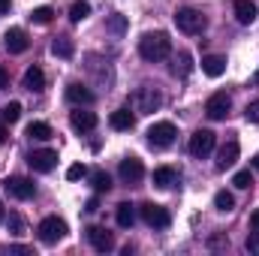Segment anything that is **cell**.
Here are the masks:
<instances>
[{
    "instance_id": "cell-6",
    "label": "cell",
    "mask_w": 259,
    "mask_h": 256,
    "mask_svg": "<svg viewBox=\"0 0 259 256\" xmlns=\"http://www.w3.org/2000/svg\"><path fill=\"white\" fill-rule=\"evenodd\" d=\"M214 142H217V136H214L211 130H196L193 136H190V145H187V151L193 154L196 160H205V157L214 151Z\"/></svg>"
},
{
    "instance_id": "cell-36",
    "label": "cell",
    "mask_w": 259,
    "mask_h": 256,
    "mask_svg": "<svg viewBox=\"0 0 259 256\" xmlns=\"http://www.w3.org/2000/svg\"><path fill=\"white\" fill-rule=\"evenodd\" d=\"M247 250H250V253H259V238H256V235H250V238H247Z\"/></svg>"
},
{
    "instance_id": "cell-37",
    "label": "cell",
    "mask_w": 259,
    "mask_h": 256,
    "mask_svg": "<svg viewBox=\"0 0 259 256\" xmlns=\"http://www.w3.org/2000/svg\"><path fill=\"white\" fill-rule=\"evenodd\" d=\"M250 226H253V232H259V208L250 214Z\"/></svg>"
},
{
    "instance_id": "cell-21",
    "label": "cell",
    "mask_w": 259,
    "mask_h": 256,
    "mask_svg": "<svg viewBox=\"0 0 259 256\" xmlns=\"http://www.w3.org/2000/svg\"><path fill=\"white\" fill-rule=\"evenodd\" d=\"M109 124H112V130H118V133H124V130H133V124H136V118L130 115L127 109H118V112H112V118H109Z\"/></svg>"
},
{
    "instance_id": "cell-19",
    "label": "cell",
    "mask_w": 259,
    "mask_h": 256,
    "mask_svg": "<svg viewBox=\"0 0 259 256\" xmlns=\"http://www.w3.org/2000/svg\"><path fill=\"white\" fill-rule=\"evenodd\" d=\"M151 181H154V187L166 190V187H172V184H175V169H172V166H160V169H154Z\"/></svg>"
},
{
    "instance_id": "cell-29",
    "label": "cell",
    "mask_w": 259,
    "mask_h": 256,
    "mask_svg": "<svg viewBox=\"0 0 259 256\" xmlns=\"http://www.w3.org/2000/svg\"><path fill=\"white\" fill-rule=\"evenodd\" d=\"M88 15H91V6H88L84 0H78V3H72V6H69V21H72V24L84 21Z\"/></svg>"
},
{
    "instance_id": "cell-42",
    "label": "cell",
    "mask_w": 259,
    "mask_h": 256,
    "mask_svg": "<svg viewBox=\"0 0 259 256\" xmlns=\"http://www.w3.org/2000/svg\"><path fill=\"white\" fill-rule=\"evenodd\" d=\"M253 169H256V172H259V154H256V157H253Z\"/></svg>"
},
{
    "instance_id": "cell-17",
    "label": "cell",
    "mask_w": 259,
    "mask_h": 256,
    "mask_svg": "<svg viewBox=\"0 0 259 256\" xmlns=\"http://www.w3.org/2000/svg\"><path fill=\"white\" fill-rule=\"evenodd\" d=\"M66 100L75 103V106H91V103H94V94H91L84 84L72 81V84H66Z\"/></svg>"
},
{
    "instance_id": "cell-33",
    "label": "cell",
    "mask_w": 259,
    "mask_h": 256,
    "mask_svg": "<svg viewBox=\"0 0 259 256\" xmlns=\"http://www.w3.org/2000/svg\"><path fill=\"white\" fill-rule=\"evenodd\" d=\"M88 175V169L81 166V163H72L69 169H66V181H78V178H84Z\"/></svg>"
},
{
    "instance_id": "cell-7",
    "label": "cell",
    "mask_w": 259,
    "mask_h": 256,
    "mask_svg": "<svg viewBox=\"0 0 259 256\" xmlns=\"http://www.w3.org/2000/svg\"><path fill=\"white\" fill-rule=\"evenodd\" d=\"M229 109H232V97H229L226 91L211 94V97H208V103H205V115H208L211 121H223V118L229 115Z\"/></svg>"
},
{
    "instance_id": "cell-14",
    "label": "cell",
    "mask_w": 259,
    "mask_h": 256,
    "mask_svg": "<svg viewBox=\"0 0 259 256\" xmlns=\"http://www.w3.org/2000/svg\"><path fill=\"white\" fill-rule=\"evenodd\" d=\"M238 154H241V148H238V142H226V145L220 148V154H217V169H220V172H226V169H232V166L238 163Z\"/></svg>"
},
{
    "instance_id": "cell-5",
    "label": "cell",
    "mask_w": 259,
    "mask_h": 256,
    "mask_svg": "<svg viewBox=\"0 0 259 256\" xmlns=\"http://www.w3.org/2000/svg\"><path fill=\"white\" fill-rule=\"evenodd\" d=\"M139 214H142V220H145L151 229H169V223H172L169 211H166L163 205H154V202H145V205L139 208Z\"/></svg>"
},
{
    "instance_id": "cell-15",
    "label": "cell",
    "mask_w": 259,
    "mask_h": 256,
    "mask_svg": "<svg viewBox=\"0 0 259 256\" xmlns=\"http://www.w3.org/2000/svg\"><path fill=\"white\" fill-rule=\"evenodd\" d=\"M232 9H235V18H238V24H253L259 18V9L253 0H235L232 3Z\"/></svg>"
},
{
    "instance_id": "cell-41",
    "label": "cell",
    "mask_w": 259,
    "mask_h": 256,
    "mask_svg": "<svg viewBox=\"0 0 259 256\" xmlns=\"http://www.w3.org/2000/svg\"><path fill=\"white\" fill-rule=\"evenodd\" d=\"M9 6H12L9 0H0V15H6V12H9Z\"/></svg>"
},
{
    "instance_id": "cell-27",
    "label": "cell",
    "mask_w": 259,
    "mask_h": 256,
    "mask_svg": "<svg viewBox=\"0 0 259 256\" xmlns=\"http://www.w3.org/2000/svg\"><path fill=\"white\" fill-rule=\"evenodd\" d=\"M214 208H217V211H223V214H226V211H232V208H235V196H232L229 190H220L217 196H214Z\"/></svg>"
},
{
    "instance_id": "cell-26",
    "label": "cell",
    "mask_w": 259,
    "mask_h": 256,
    "mask_svg": "<svg viewBox=\"0 0 259 256\" xmlns=\"http://www.w3.org/2000/svg\"><path fill=\"white\" fill-rule=\"evenodd\" d=\"M27 136H30V139H39V142H46V139H52L55 133H52V127H49L46 121H33V124H27Z\"/></svg>"
},
{
    "instance_id": "cell-38",
    "label": "cell",
    "mask_w": 259,
    "mask_h": 256,
    "mask_svg": "<svg viewBox=\"0 0 259 256\" xmlns=\"http://www.w3.org/2000/svg\"><path fill=\"white\" fill-rule=\"evenodd\" d=\"M100 208V199H88V205H84V211H97Z\"/></svg>"
},
{
    "instance_id": "cell-2",
    "label": "cell",
    "mask_w": 259,
    "mask_h": 256,
    "mask_svg": "<svg viewBox=\"0 0 259 256\" xmlns=\"http://www.w3.org/2000/svg\"><path fill=\"white\" fill-rule=\"evenodd\" d=\"M175 24H178V30L181 33H187V36H199L202 30H205V15L193 9V6H181L178 12H175Z\"/></svg>"
},
{
    "instance_id": "cell-30",
    "label": "cell",
    "mask_w": 259,
    "mask_h": 256,
    "mask_svg": "<svg viewBox=\"0 0 259 256\" xmlns=\"http://www.w3.org/2000/svg\"><path fill=\"white\" fill-rule=\"evenodd\" d=\"M52 18H55V9H52V6H36V9L30 12V21H33V24H49Z\"/></svg>"
},
{
    "instance_id": "cell-44",
    "label": "cell",
    "mask_w": 259,
    "mask_h": 256,
    "mask_svg": "<svg viewBox=\"0 0 259 256\" xmlns=\"http://www.w3.org/2000/svg\"><path fill=\"white\" fill-rule=\"evenodd\" d=\"M256 84H259V72H256Z\"/></svg>"
},
{
    "instance_id": "cell-13",
    "label": "cell",
    "mask_w": 259,
    "mask_h": 256,
    "mask_svg": "<svg viewBox=\"0 0 259 256\" xmlns=\"http://www.w3.org/2000/svg\"><path fill=\"white\" fill-rule=\"evenodd\" d=\"M118 172H121V178H124L127 184H139V181L145 178V166H142V160H136V157H127V160H121Z\"/></svg>"
},
{
    "instance_id": "cell-43",
    "label": "cell",
    "mask_w": 259,
    "mask_h": 256,
    "mask_svg": "<svg viewBox=\"0 0 259 256\" xmlns=\"http://www.w3.org/2000/svg\"><path fill=\"white\" fill-rule=\"evenodd\" d=\"M0 223H3V202H0Z\"/></svg>"
},
{
    "instance_id": "cell-1",
    "label": "cell",
    "mask_w": 259,
    "mask_h": 256,
    "mask_svg": "<svg viewBox=\"0 0 259 256\" xmlns=\"http://www.w3.org/2000/svg\"><path fill=\"white\" fill-rule=\"evenodd\" d=\"M139 55L145 58V61H151V64H157V61H166L169 55H172V39L166 36V33H145L142 39H139Z\"/></svg>"
},
{
    "instance_id": "cell-3",
    "label": "cell",
    "mask_w": 259,
    "mask_h": 256,
    "mask_svg": "<svg viewBox=\"0 0 259 256\" xmlns=\"http://www.w3.org/2000/svg\"><path fill=\"white\" fill-rule=\"evenodd\" d=\"M133 106H136V112H142V115L157 112V109L163 106V94H160L157 88L145 84V88H139V91L133 94Z\"/></svg>"
},
{
    "instance_id": "cell-40",
    "label": "cell",
    "mask_w": 259,
    "mask_h": 256,
    "mask_svg": "<svg viewBox=\"0 0 259 256\" xmlns=\"http://www.w3.org/2000/svg\"><path fill=\"white\" fill-rule=\"evenodd\" d=\"M3 142H6V121L0 118V145H3Z\"/></svg>"
},
{
    "instance_id": "cell-28",
    "label": "cell",
    "mask_w": 259,
    "mask_h": 256,
    "mask_svg": "<svg viewBox=\"0 0 259 256\" xmlns=\"http://www.w3.org/2000/svg\"><path fill=\"white\" fill-rule=\"evenodd\" d=\"M91 187L97 193H109L112 190V178L106 172H91Z\"/></svg>"
},
{
    "instance_id": "cell-31",
    "label": "cell",
    "mask_w": 259,
    "mask_h": 256,
    "mask_svg": "<svg viewBox=\"0 0 259 256\" xmlns=\"http://www.w3.org/2000/svg\"><path fill=\"white\" fill-rule=\"evenodd\" d=\"M0 118H3L6 124H15V121L21 118V103H6L3 112H0Z\"/></svg>"
},
{
    "instance_id": "cell-16",
    "label": "cell",
    "mask_w": 259,
    "mask_h": 256,
    "mask_svg": "<svg viewBox=\"0 0 259 256\" xmlns=\"http://www.w3.org/2000/svg\"><path fill=\"white\" fill-rule=\"evenodd\" d=\"M69 124H72L75 133H91V130L97 127V115H94V112L75 109V112H69Z\"/></svg>"
},
{
    "instance_id": "cell-9",
    "label": "cell",
    "mask_w": 259,
    "mask_h": 256,
    "mask_svg": "<svg viewBox=\"0 0 259 256\" xmlns=\"http://www.w3.org/2000/svg\"><path fill=\"white\" fill-rule=\"evenodd\" d=\"M27 163H30V169H33V172H52V169L58 166V151H52V148L30 151Z\"/></svg>"
},
{
    "instance_id": "cell-32",
    "label": "cell",
    "mask_w": 259,
    "mask_h": 256,
    "mask_svg": "<svg viewBox=\"0 0 259 256\" xmlns=\"http://www.w3.org/2000/svg\"><path fill=\"white\" fill-rule=\"evenodd\" d=\"M232 184H235L238 190H247V187L253 184V175H250V169H241V172H235V178H232Z\"/></svg>"
},
{
    "instance_id": "cell-35",
    "label": "cell",
    "mask_w": 259,
    "mask_h": 256,
    "mask_svg": "<svg viewBox=\"0 0 259 256\" xmlns=\"http://www.w3.org/2000/svg\"><path fill=\"white\" fill-rule=\"evenodd\" d=\"M244 118H247L250 124H259V100H253V103L247 106V112H244Z\"/></svg>"
},
{
    "instance_id": "cell-12",
    "label": "cell",
    "mask_w": 259,
    "mask_h": 256,
    "mask_svg": "<svg viewBox=\"0 0 259 256\" xmlns=\"http://www.w3.org/2000/svg\"><path fill=\"white\" fill-rule=\"evenodd\" d=\"M3 46H6V52H9V55H21V52H27L30 39H27V33H24L21 27H12V30H6Z\"/></svg>"
},
{
    "instance_id": "cell-24",
    "label": "cell",
    "mask_w": 259,
    "mask_h": 256,
    "mask_svg": "<svg viewBox=\"0 0 259 256\" xmlns=\"http://www.w3.org/2000/svg\"><path fill=\"white\" fill-rule=\"evenodd\" d=\"M106 30H109L112 36H124V33H127V15H121V12L109 15V18H106Z\"/></svg>"
},
{
    "instance_id": "cell-39",
    "label": "cell",
    "mask_w": 259,
    "mask_h": 256,
    "mask_svg": "<svg viewBox=\"0 0 259 256\" xmlns=\"http://www.w3.org/2000/svg\"><path fill=\"white\" fill-rule=\"evenodd\" d=\"M6 84H9V75H6V69H3V66H0V91H3V88H6Z\"/></svg>"
},
{
    "instance_id": "cell-25",
    "label": "cell",
    "mask_w": 259,
    "mask_h": 256,
    "mask_svg": "<svg viewBox=\"0 0 259 256\" xmlns=\"http://www.w3.org/2000/svg\"><path fill=\"white\" fill-rule=\"evenodd\" d=\"M190 69H193V58H190V52H178L175 55V66H172V72L175 75H190Z\"/></svg>"
},
{
    "instance_id": "cell-8",
    "label": "cell",
    "mask_w": 259,
    "mask_h": 256,
    "mask_svg": "<svg viewBox=\"0 0 259 256\" xmlns=\"http://www.w3.org/2000/svg\"><path fill=\"white\" fill-rule=\"evenodd\" d=\"M175 136H178L175 124L160 121V124H154V127L148 130V145H151V148H169V145L175 142Z\"/></svg>"
},
{
    "instance_id": "cell-34",
    "label": "cell",
    "mask_w": 259,
    "mask_h": 256,
    "mask_svg": "<svg viewBox=\"0 0 259 256\" xmlns=\"http://www.w3.org/2000/svg\"><path fill=\"white\" fill-rule=\"evenodd\" d=\"M9 232H12V235H21V232H24V220H21L18 214H9Z\"/></svg>"
},
{
    "instance_id": "cell-20",
    "label": "cell",
    "mask_w": 259,
    "mask_h": 256,
    "mask_svg": "<svg viewBox=\"0 0 259 256\" xmlns=\"http://www.w3.org/2000/svg\"><path fill=\"white\" fill-rule=\"evenodd\" d=\"M24 88H27V91H42V88H46V72H42L39 66H30V69L24 72Z\"/></svg>"
},
{
    "instance_id": "cell-11",
    "label": "cell",
    "mask_w": 259,
    "mask_h": 256,
    "mask_svg": "<svg viewBox=\"0 0 259 256\" xmlns=\"http://www.w3.org/2000/svg\"><path fill=\"white\" fill-rule=\"evenodd\" d=\"M88 241H91V247H94L97 253L115 250V235H112L109 229H103V226H91V229H88Z\"/></svg>"
},
{
    "instance_id": "cell-4",
    "label": "cell",
    "mask_w": 259,
    "mask_h": 256,
    "mask_svg": "<svg viewBox=\"0 0 259 256\" xmlns=\"http://www.w3.org/2000/svg\"><path fill=\"white\" fill-rule=\"evenodd\" d=\"M36 235H39L42 244H58V241L66 235V223L61 220V217H46V220L36 226Z\"/></svg>"
},
{
    "instance_id": "cell-22",
    "label": "cell",
    "mask_w": 259,
    "mask_h": 256,
    "mask_svg": "<svg viewBox=\"0 0 259 256\" xmlns=\"http://www.w3.org/2000/svg\"><path fill=\"white\" fill-rule=\"evenodd\" d=\"M52 55H58V58L69 61V58L75 55V46H72V39H69V36H55V42H52Z\"/></svg>"
},
{
    "instance_id": "cell-18",
    "label": "cell",
    "mask_w": 259,
    "mask_h": 256,
    "mask_svg": "<svg viewBox=\"0 0 259 256\" xmlns=\"http://www.w3.org/2000/svg\"><path fill=\"white\" fill-rule=\"evenodd\" d=\"M202 72H205L208 78H220V75L226 72V58H223V55H208V58H202Z\"/></svg>"
},
{
    "instance_id": "cell-23",
    "label": "cell",
    "mask_w": 259,
    "mask_h": 256,
    "mask_svg": "<svg viewBox=\"0 0 259 256\" xmlns=\"http://www.w3.org/2000/svg\"><path fill=\"white\" fill-rule=\"evenodd\" d=\"M115 220H118V226L130 229V226L136 223V208H133L130 202H121V205L115 208Z\"/></svg>"
},
{
    "instance_id": "cell-10",
    "label": "cell",
    "mask_w": 259,
    "mask_h": 256,
    "mask_svg": "<svg viewBox=\"0 0 259 256\" xmlns=\"http://www.w3.org/2000/svg\"><path fill=\"white\" fill-rule=\"evenodd\" d=\"M3 187H6L9 196H15V199H21V202L36 196V184H33L30 178H18V175H15V178H6V181H3Z\"/></svg>"
}]
</instances>
